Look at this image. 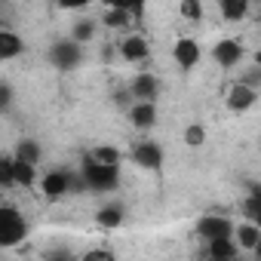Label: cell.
<instances>
[{"label": "cell", "mask_w": 261, "mask_h": 261, "mask_svg": "<svg viewBox=\"0 0 261 261\" xmlns=\"http://www.w3.org/2000/svg\"><path fill=\"white\" fill-rule=\"evenodd\" d=\"M101 25L111 28V31H123V28H129V25H136V19L129 16L126 4H111V7H105V13H101Z\"/></svg>", "instance_id": "obj_16"}, {"label": "cell", "mask_w": 261, "mask_h": 261, "mask_svg": "<svg viewBox=\"0 0 261 261\" xmlns=\"http://www.w3.org/2000/svg\"><path fill=\"white\" fill-rule=\"evenodd\" d=\"M185 145L188 148H203L206 145V129H203V123H188V129H185Z\"/></svg>", "instance_id": "obj_24"}, {"label": "cell", "mask_w": 261, "mask_h": 261, "mask_svg": "<svg viewBox=\"0 0 261 261\" xmlns=\"http://www.w3.org/2000/svg\"><path fill=\"white\" fill-rule=\"evenodd\" d=\"M120 56L123 62L129 65H139V62H148L151 59V40L139 31H129L123 40H120Z\"/></svg>", "instance_id": "obj_8"}, {"label": "cell", "mask_w": 261, "mask_h": 261, "mask_svg": "<svg viewBox=\"0 0 261 261\" xmlns=\"http://www.w3.org/2000/svg\"><path fill=\"white\" fill-rule=\"evenodd\" d=\"M240 209H243V215H246V221H252V224H258V218H261V194L258 191H252L243 203H240Z\"/></svg>", "instance_id": "obj_23"}, {"label": "cell", "mask_w": 261, "mask_h": 261, "mask_svg": "<svg viewBox=\"0 0 261 261\" xmlns=\"http://www.w3.org/2000/svg\"><path fill=\"white\" fill-rule=\"evenodd\" d=\"M89 157H92L95 163H101V166H120V160H123L120 148H114V145H98Z\"/></svg>", "instance_id": "obj_22"}, {"label": "cell", "mask_w": 261, "mask_h": 261, "mask_svg": "<svg viewBox=\"0 0 261 261\" xmlns=\"http://www.w3.org/2000/svg\"><path fill=\"white\" fill-rule=\"evenodd\" d=\"M95 31H98V25H95L92 19H80V22L71 25V37H68V40H74L77 46H89V43L95 40Z\"/></svg>", "instance_id": "obj_20"}, {"label": "cell", "mask_w": 261, "mask_h": 261, "mask_svg": "<svg viewBox=\"0 0 261 261\" xmlns=\"http://www.w3.org/2000/svg\"><path fill=\"white\" fill-rule=\"evenodd\" d=\"M255 101H258V89H252V86H246V83H230L227 86V95H224V105L233 111V114H243V111H249V108H255Z\"/></svg>", "instance_id": "obj_10"}, {"label": "cell", "mask_w": 261, "mask_h": 261, "mask_svg": "<svg viewBox=\"0 0 261 261\" xmlns=\"http://www.w3.org/2000/svg\"><path fill=\"white\" fill-rule=\"evenodd\" d=\"M197 237L203 243H212V240H230L233 237V221L227 215H203L197 221Z\"/></svg>", "instance_id": "obj_4"}, {"label": "cell", "mask_w": 261, "mask_h": 261, "mask_svg": "<svg viewBox=\"0 0 261 261\" xmlns=\"http://www.w3.org/2000/svg\"><path fill=\"white\" fill-rule=\"evenodd\" d=\"M233 246L240 252H258L261 246V227L252 224V221H243V224H233Z\"/></svg>", "instance_id": "obj_14"}, {"label": "cell", "mask_w": 261, "mask_h": 261, "mask_svg": "<svg viewBox=\"0 0 261 261\" xmlns=\"http://www.w3.org/2000/svg\"><path fill=\"white\" fill-rule=\"evenodd\" d=\"M133 163L148 172H157V169H163V148L157 142H139L133 148Z\"/></svg>", "instance_id": "obj_11"}, {"label": "cell", "mask_w": 261, "mask_h": 261, "mask_svg": "<svg viewBox=\"0 0 261 261\" xmlns=\"http://www.w3.org/2000/svg\"><path fill=\"white\" fill-rule=\"evenodd\" d=\"M13 105V86L7 80H0V111H7Z\"/></svg>", "instance_id": "obj_28"}, {"label": "cell", "mask_w": 261, "mask_h": 261, "mask_svg": "<svg viewBox=\"0 0 261 261\" xmlns=\"http://www.w3.org/2000/svg\"><path fill=\"white\" fill-rule=\"evenodd\" d=\"M83 59H86V49L83 46H77L74 40H59V43H53L49 46V62H53V68H59V71H77L80 65H83Z\"/></svg>", "instance_id": "obj_3"}, {"label": "cell", "mask_w": 261, "mask_h": 261, "mask_svg": "<svg viewBox=\"0 0 261 261\" xmlns=\"http://www.w3.org/2000/svg\"><path fill=\"white\" fill-rule=\"evenodd\" d=\"M25 237H28L25 215L10 203H0V249H13V246L25 243Z\"/></svg>", "instance_id": "obj_2"}, {"label": "cell", "mask_w": 261, "mask_h": 261, "mask_svg": "<svg viewBox=\"0 0 261 261\" xmlns=\"http://www.w3.org/2000/svg\"><path fill=\"white\" fill-rule=\"evenodd\" d=\"M249 10H252L249 0H218V16H221L224 22H230V25L243 22V19L249 16Z\"/></svg>", "instance_id": "obj_17"}, {"label": "cell", "mask_w": 261, "mask_h": 261, "mask_svg": "<svg viewBox=\"0 0 261 261\" xmlns=\"http://www.w3.org/2000/svg\"><path fill=\"white\" fill-rule=\"evenodd\" d=\"M40 157H43V151H40V145H37L34 139H22V142H16V160L37 166Z\"/></svg>", "instance_id": "obj_21"}, {"label": "cell", "mask_w": 261, "mask_h": 261, "mask_svg": "<svg viewBox=\"0 0 261 261\" xmlns=\"http://www.w3.org/2000/svg\"><path fill=\"white\" fill-rule=\"evenodd\" d=\"M123 218H126V212H123V206H120V203H105V206L95 212V224H98V227H105V230L120 227V224H123Z\"/></svg>", "instance_id": "obj_18"}, {"label": "cell", "mask_w": 261, "mask_h": 261, "mask_svg": "<svg viewBox=\"0 0 261 261\" xmlns=\"http://www.w3.org/2000/svg\"><path fill=\"white\" fill-rule=\"evenodd\" d=\"M157 120H160L157 105H151V101H133V105H129V123H133L136 129H142V133L154 129Z\"/></svg>", "instance_id": "obj_13"}, {"label": "cell", "mask_w": 261, "mask_h": 261, "mask_svg": "<svg viewBox=\"0 0 261 261\" xmlns=\"http://www.w3.org/2000/svg\"><path fill=\"white\" fill-rule=\"evenodd\" d=\"M126 92H129V98H133V101H151V105H157V95H160V80H157V74L142 71V74H136L133 80H129Z\"/></svg>", "instance_id": "obj_6"}, {"label": "cell", "mask_w": 261, "mask_h": 261, "mask_svg": "<svg viewBox=\"0 0 261 261\" xmlns=\"http://www.w3.org/2000/svg\"><path fill=\"white\" fill-rule=\"evenodd\" d=\"M240 255L243 252L233 246V240H212L200 249V261H240Z\"/></svg>", "instance_id": "obj_12"}, {"label": "cell", "mask_w": 261, "mask_h": 261, "mask_svg": "<svg viewBox=\"0 0 261 261\" xmlns=\"http://www.w3.org/2000/svg\"><path fill=\"white\" fill-rule=\"evenodd\" d=\"M25 53V40L13 28H0V62H13Z\"/></svg>", "instance_id": "obj_15"}, {"label": "cell", "mask_w": 261, "mask_h": 261, "mask_svg": "<svg viewBox=\"0 0 261 261\" xmlns=\"http://www.w3.org/2000/svg\"><path fill=\"white\" fill-rule=\"evenodd\" d=\"M37 181H40V194L46 200H62L71 194V172L68 169H49Z\"/></svg>", "instance_id": "obj_7"}, {"label": "cell", "mask_w": 261, "mask_h": 261, "mask_svg": "<svg viewBox=\"0 0 261 261\" xmlns=\"http://www.w3.org/2000/svg\"><path fill=\"white\" fill-rule=\"evenodd\" d=\"M178 13H181V19H188V22H200V19H203V4H200V0H181V4H178Z\"/></svg>", "instance_id": "obj_25"}, {"label": "cell", "mask_w": 261, "mask_h": 261, "mask_svg": "<svg viewBox=\"0 0 261 261\" xmlns=\"http://www.w3.org/2000/svg\"><path fill=\"white\" fill-rule=\"evenodd\" d=\"M212 59H215L218 68L230 71V68H237V65L246 59V46H243V40H237V37H224V40H218V43L212 46Z\"/></svg>", "instance_id": "obj_5"}, {"label": "cell", "mask_w": 261, "mask_h": 261, "mask_svg": "<svg viewBox=\"0 0 261 261\" xmlns=\"http://www.w3.org/2000/svg\"><path fill=\"white\" fill-rule=\"evenodd\" d=\"M0 188H13V157H0Z\"/></svg>", "instance_id": "obj_26"}, {"label": "cell", "mask_w": 261, "mask_h": 261, "mask_svg": "<svg viewBox=\"0 0 261 261\" xmlns=\"http://www.w3.org/2000/svg\"><path fill=\"white\" fill-rule=\"evenodd\" d=\"M80 261H117V255L111 249H89L86 255H80Z\"/></svg>", "instance_id": "obj_27"}, {"label": "cell", "mask_w": 261, "mask_h": 261, "mask_svg": "<svg viewBox=\"0 0 261 261\" xmlns=\"http://www.w3.org/2000/svg\"><path fill=\"white\" fill-rule=\"evenodd\" d=\"M172 59H175V65L188 74V71H194V68L200 65L203 49H200V43H197L194 37H178L175 46H172Z\"/></svg>", "instance_id": "obj_9"}, {"label": "cell", "mask_w": 261, "mask_h": 261, "mask_svg": "<svg viewBox=\"0 0 261 261\" xmlns=\"http://www.w3.org/2000/svg\"><path fill=\"white\" fill-rule=\"evenodd\" d=\"M80 178H83L86 191H95V194H114V191L120 188V166H101V163H95L92 157H83Z\"/></svg>", "instance_id": "obj_1"}, {"label": "cell", "mask_w": 261, "mask_h": 261, "mask_svg": "<svg viewBox=\"0 0 261 261\" xmlns=\"http://www.w3.org/2000/svg\"><path fill=\"white\" fill-rule=\"evenodd\" d=\"M37 178H40L37 166L22 163V160H16V157H13V185H16V188H34V185H37Z\"/></svg>", "instance_id": "obj_19"}]
</instances>
